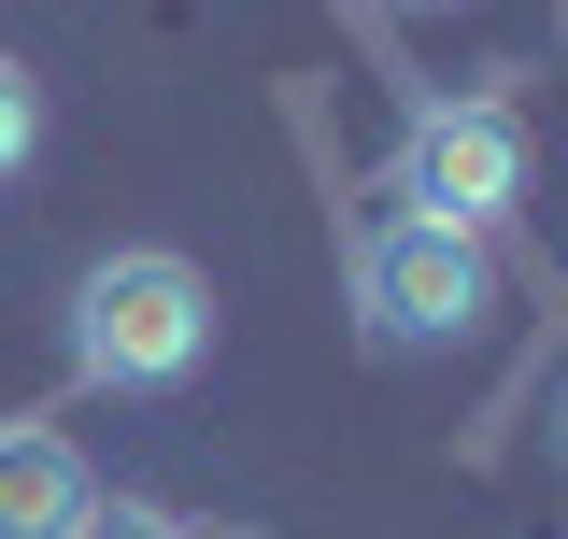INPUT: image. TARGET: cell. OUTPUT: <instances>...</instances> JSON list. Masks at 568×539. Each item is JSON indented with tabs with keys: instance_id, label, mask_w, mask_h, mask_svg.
Masks as SVG:
<instances>
[{
	"instance_id": "obj_1",
	"label": "cell",
	"mask_w": 568,
	"mask_h": 539,
	"mask_svg": "<svg viewBox=\"0 0 568 539\" xmlns=\"http://www.w3.org/2000/svg\"><path fill=\"white\" fill-rule=\"evenodd\" d=\"M200 355H213L200 256H171V242L85 256V284H71V369H85L100 398H171V384H200Z\"/></svg>"
},
{
	"instance_id": "obj_2",
	"label": "cell",
	"mask_w": 568,
	"mask_h": 539,
	"mask_svg": "<svg viewBox=\"0 0 568 539\" xmlns=\"http://www.w3.org/2000/svg\"><path fill=\"white\" fill-rule=\"evenodd\" d=\"M497 313V256L440 213H369L355 227V327L384 355H426V340H469Z\"/></svg>"
},
{
	"instance_id": "obj_3",
	"label": "cell",
	"mask_w": 568,
	"mask_h": 539,
	"mask_svg": "<svg viewBox=\"0 0 568 539\" xmlns=\"http://www.w3.org/2000/svg\"><path fill=\"white\" fill-rule=\"evenodd\" d=\"M511 200H526V114L497 85H426L413 129H398V213H440L484 242Z\"/></svg>"
},
{
	"instance_id": "obj_4",
	"label": "cell",
	"mask_w": 568,
	"mask_h": 539,
	"mask_svg": "<svg viewBox=\"0 0 568 539\" xmlns=\"http://www.w3.org/2000/svg\"><path fill=\"white\" fill-rule=\"evenodd\" d=\"M85 455H71L58 426H0V539H71L85 526Z\"/></svg>"
},
{
	"instance_id": "obj_5",
	"label": "cell",
	"mask_w": 568,
	"mask_h": 539,
	"mask_svg": "<svg viewBox=\"0 0 568 539\" xmlns=\"http://www.w3.org/2000/svg\"><path fill=\"white\" fill-rule=\"evenodd\" d=\"M29 156H43V71H29V58H0V185H14Z\"/></svg>"
},
{
	"instance_id": "obj_6",
	"label": "cell",
	"mask_w": 568,
	"mask_h": 539,
	"mask_svg": "<svg viewBox=\"0 0 568 539\" xmlns=\"http://www.w3.org/2000/svg\"><path fill=\"white\" fill-rule=\"evenodd\" d=\"M71 539H213V526L156 511V497H85V526H71Z\"/></svg>"
},
{
	"instance_id": "obj_7",
	"label": "cell",
	"mask_w": 568,
	"mask_h": 539,
	"mask_svg": "<svg viewBox=\"0 0 568 539\" xmlns=\"http://www.w3.org/2000/svg\"><path fill=\"white\" fill-rule=\"evenodd\" d=\"M555 455H568V411H555Z\"/></svg>"
}]
</instances>
